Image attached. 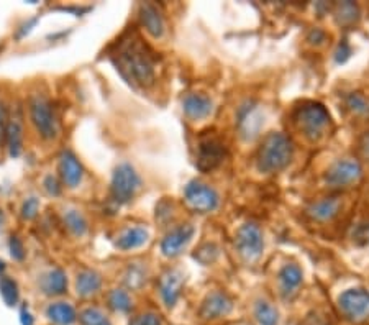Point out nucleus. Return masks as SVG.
I'll return each mask as SVG.
<instances>
[{
  "instance_id": "nucleus-1",
  "label": "nucleus",
  "mask_w": 369,
  "mask_h": 325,
  "mask_svg": "<svg viewBox=\"0 0 369 325\" xmlns=\"http://www.w3.org/2000/svg\"><path fill=\"white\" fill-rule=\"evenodd\" d=\"M115 68L135 88H150L156 79V56L137 32L118 38L110 53Z\"/></svg>"
},
{
  "instance_id": "nucleus-2",
  "label": "nucleus",
  "mask_w": 369,
  "mask_h": 325,
  "mask_svg": "<svg viewBox=\"0 0 369 325\" xmlns=\"http://www.w3.org/2000/svg\"><path fill=\"white\" fill-rule=\"evenodd\" d=\"M294 155L292 140L284 133L271 132L258 148L256 162L263 173H277L289 165Z\"/></svg>"
},
{
  "instance_id": "nucleus-3",
  "label": "nucleus",
  "mask_w": 369,
  "mask_h": 325,
  "mask_svg": "<svg viewBox=\"0 0 369 325\" xmlns=\"http://www.w3.org/2000/svg\"><path fill=\"white\" fill-rule=\"evenodd\" d=\"M292 120L295 127L309 138V140H319L323 137L330 123V113L325 105L314 100H305L300 105H297L292 112Z\"/></svg>"
},
{
  "instance_id": "nucleus-4",
  "label": "nucleus",
  "mask_w": 369,
  "mask_h": 325,
  "mask_svg": "<svg viewBox=\"0 0 369 325\" xmlns=\"http://www.w3.org/2000/svg\"><path fill=\"white\" fill-rule=\"evenodd\" d=\"M28 113L43 140H55L60 133V123L50 97L41 92H33L28 97Z\"/></svg>"
},
{
  "instance_id": "nucleus-5",
  "label": "nucleus",
  "mask_w": 369,
  "mask_h": 325,
  "mask_svg": "<svg viewBox=\"0 0 369 325\" xmlns=\"http://www.w3.org/2000/svg\"><path fill=\"white\" fill-rule=\"evenodd\" d=\"M141 188V179L130 162H120L112 174L110 183V194L112 199L120 204H128L135 199Z\"/></svg>"
},
{
  "instance_id": "nucleus-6",
  "label": "nucleus",
  "mask_w": 369,
  "mask_h": 325,
  "mask_svg": "<svg viewBox=\"0 0 369 325\" xmlns=\"http://www.w3.org/2000/svg\"><path fill=\"white\" fill-rule=\"evenodd\" d=\"M340 314L349 322H363L369 317V291L348 289L338 298Z\"/></svg>"
},
{
  "instance_id": "nucleus-7",
  "label": "nucleus",
  "mask_w": 369,
  "mask_h": 325,
  "mask_svg": "<svg viewBox=\"0 0 369 325\" xmlns=\"http://www.w3.org/2000/svg\"><path fill=\"white\" fill-rule=\"evenodd\" d=\"M184 199L186 204L189 205V209H193L194 212L199 214L212 212L220 204L217 191L210 188L209 184L200 183V181H190V183L186 186Z\"/></svg>"
},
{
  "instance_id": "nucleus-8",
  "label": "nucleus",
  "mask_w": 369,
  "mask_h": 325,
  "mask_svg": "<svg viewBox=\"0 0 369 325\" xmlns=\"http://www.w3.org/2000/svg\"><path fill=\"white\" fill-rule=\"evenodd\" d=\"M235 243H237L238 253L246 261L256 260V258L263 253V248H265V240H263L261 228L253 222H248L239 227V230L237 232V238H235Z\"/></svg>"
},
{
  "instance_id": "nucleus-9",
  "label": "nucleus",
  "mask_w": 369,
  "mask_h": 325,
  "mask_svg": "<svg viewBox=\"0 0 369 325\" xmlns=\"http://www.w3.org/2000/svg\"><path fill=\"white\" fill-rule=\"evenodd\" d=\"M225 158V146L222 140L215 135H202L199 140L197 150V168L202 173H209L217 168Z\"/></svg>"
},
{
  "instance_id": "nucleus-10",
  "label": "nucleus",
  "mask_w": 369,
  "mask_h": 325,
  "mask_svg": "<svg viewBox=\"0 0 369 325\" xmlns=\"http://www.w3.org/2000/svg\"><path fill=\"white\" fill-rule=\"evenodd\" d=\"M361 173L363 170L358 161L338 160L328 168L325 181H327L330 188H347V186L358 183L359 178H361Z\"/></svg>"
},
{
  "instance_id": "nucleus-11",
  "label": "nucleus",
  "mask_w": 369,
  "mask_h": 325,
  "mask_svg": "<svg viewBox=\"0 0 369 325\" xmlns=\"http://www.w3.org/2000/svg\"><path fill=\"white\" fill-rule=\"evenodd\" d=\"M23 109L20 104H15L8 111V122L6 130V145L8 148V155L18 158L23 150Z\"/></svg>"
},
{
  "instance_id": "nucleus-12",
  "label": "nucleus",
  "mask_w": 369,
  "mask_h": 325,
  "mask_svg": "<svg viewBox=\"0 0 369 325\" xmlns=\"http://www.w3.org/2000/svg\"><path fill=\"white\" fill-rule=\"evenodd\" d=\"M57 173H60L61 184H64L66 188L76 189L83 183L84 178V168L78 160V156L73 151L64 150L60 155V161H57Z\"/></svg>"
},
{
  "instance_id": "nucleus-13",
  "label": "nucleus",
  "mask_w": 369,
  "mask_h": 325,
  "mask_svg": "<svg viewBox=\"0 0 369 325\" xmlns=\"http://www.w3.org/2000/svg\"><path fill=\"white\" fill-rule=\"evenodd\" d=\"M233 309V300L227 293H222V291H215V293H210L207 298L204 299L202 305L199 309V315L202 320H207V322H212V320H218L225 317L232 312Z\"/></svg>"
},
{
  "instance_id": "nucleus-14",
  "label": "nucleus",
  "mask_w": 369,
  "mask_h": 325,
  "mask_svg": "<svg viewBox=\"0 0 369 325\" xmlns=\"http://www.w3.org/2000/svg\"><path fill=\"white\" fill-rule=\"evenodd\" d=\"M194 237V227L190 223H182V226L172 228L161 242V251L166 258H174L181 255L182 250L189 245Z\"/></svg>"
},
{
  "instance_id": "nucleus-15",
  "label": "nucleus",
  "mask_w": 369,
  "mask_h": 325,
  "mask_svg": "<svg viewBox=\"0 0 369 325\" xmlns=\"http://www.w3.org/2000/svg\"><path fill=\"white\" fill-rule=\"evenodd\" d=\"M263 117L256 104L244 102L238 112V128L244 140H253L260 133Z\"/></svg>"
},
{
  "instance_id": "nucleus-16",
  "label": "nucleus",
  "mask_w": 369,
  "mask_h": 325,
  "mask_svg": "<svg viewBox=\"0 0 369 325\" xmlns=\"http://www.w3.org/2000/svg\"><path fill=\"white\" fill-rule=\"evenodd\" d=\"M182 286H184V275L179 270L172 268L166 270L160 278V296L166 307H174L179 299Z\"/></svg>"
},
{
  "instance_id": "nucleus-17",
  "label": "nucleus",
  "mask_w": 369,
  "mask_h": 325,
  "mask_svg": "<svg viewBox=\"0 0 369 325\" xmlns=\"http://www.w3.org/2000/svg\"><path fill=\"white\" fill-rule=\"evenodd\" d=\"M138 17H140L143 28H145L151 36L161 38L165 35L166 30L165 17H162L161 8L158 7L156 4L151 2L140 4V6H138Z\"/></svg>"
},
{
  "instance_id": "nucleus-18",
  "label": "nucleus",
  "mask_w": 369,
  "mask_h": 325,
  "mask_svg": "<svg viewBox=\"0 0 369 325\" xmlns=\"http://www.w3.org/2000/svg\"><path fill=\"white\" fill-rule=\"evenodd\" d=\"M182 109H184V113L190 120H202L212 113L214 104L205 94L190 92L182 100Z\"/></svg>"
},
{
  "instance_id": "nucleus-19",
  "label": "nucleus",
  "mask_w": 369,
  "mask_h": 325,
  "mask_svg": "<svg viewBox=\"0 0 369 325\" xmlns=\"http://www.w3.org/2000/svg\"><path fill=\"white\" fill-rule=\"evenodd\" d=\"M41 293L50 298H57V296H63L68 291V278L66 273L61 268H53L48 271L46 275H43L40 281Z\"/></svg>"
},
{
  "instance_id": "nucleus-20",
  "label": "nucleus",
  "mask_w": 369,
  "mask_h": 325,
  "mask_svg": "<svg viewBox=\"0 0 369 325\" xmlns=\"http://www.w3.org/2000/svg\"><path fill=\"white\" fill-rule=\"evenodd\" d=\"M100 288H102V276L97 271L89 270V268L79 271L78 278H76V293L78 296L84 299L92 298L99 293Z\"/></svg>"
},
{
  "instance_id": "nucleus-21",
  "label": "nucleus",
  "mask_w": 369,
  "mask_h": 325,
  "mask_svg": "<svg viewBox=\"0 0 369 325\" xmlns=\"http://www.w3.org/2000/svg\"><path fill=\"white\" fill-rule=\"evenodd\" d=\"M340 207H342V202H340L338 198H325L310 204L309 209H307V215L312 217L314 221L327 222L337 217Z\"/></svg>"
},
{
  "instance_id": "nucleus-22",
  "label": "nucleus",
  "mask_w": 369,
  "mask_h": 325,
  "mask_svg": "<svg viewBox=\"0 0 369 325\" xmlns=\"http://www.w3.org/2000/svg\"><path fill=\"white\" fill-rule=\"evenodd\" d=\"M46 317L55 325H73L78 320V312H76L74 305L57 300V303H51L48 305Z\"/></svg>"
},
{
  "instance_id": "nucleus-23",
  "label": "nucleus",
  "mask_w": 369,
  "mask_h": 325,
  "mask_svg": "<svg viewBox=\"0 0 369 325\" xmlns=\"http://www.w3.org/2000/svg\"><path fill=\"white\" fill-rule=\"evenodd\" d=\"M302 283V270L294 263L286 265L279 273V286L281 293L284 294V298H291L297 293L299 286Z\"/></svg>"
},
{
  "instance_id": "nucleus-24",
  "label": "nucleus",
  "mask_w": 369,
  "mask_h": 325,
  "mask_svg": "<svg viewBox=\"0 0 369 325\" xmlns=\"http://www.w3.org/2000/svg\"><path fill=\"white\" fill-rule=\"evenodd\" d=\"M148 233L146 228L143 227H130L125 228L122 233H120L117 242H115V247L120 248V250H133V248H138L141 245H145L148 242Z\"/></svg>"
},
{
  "instance_id": "nucleus-25",
  "label": "nucleus",
  "mask_w": 369,
  "mask_h": 325,
  "mask_svg": "<svg viewBox=\"0 0 369 325\" xmlns=\"http://www.w3.org/2000/svg\"><path fill=\"white\" fill-rule=\"evenodd\" d=\"M63 222H64V227L68 228L74 237H83L88 233V228H89L88 221H85V217L79 212V210H76V209L66 210V212L63 214Z\"/></svg>"
},
{
  "instance_id": "nucleus-26",
  "label": "nucleus",
  "mask_w": 369,
  "mask_h": 325,
  "mask_svg": "<svg viewBox=\"0 0 369 325\" xmlns=\"http://www.w3.org/2000/svg\"><path fill=\"white\" fill-rule=\"evenodd\" d=\"M109 307L113 310V312L118 314H130L133 310V300L130 298V294L123 289H112L109 293L107 298Z\"/></svg>"
},
{
  "instance_id": "nucleus-27",
  "label": "nucleus",
  "mask_w": 369,
  "mask_h": 325,
  "mask_svg": "<svg viewBox=\"0 0 369 325\" xmlns=\"http://www.w3.org/2000/svg\"><path fill=\"white\" fill-rule=\"evenodd\" d=\"M253 315L258 325H277V320H279L277 309L267 300H258L253 309Z\"/></svg>"
},
{
  "instance_id": "nucleus-28",
  "label": "nucleus",
  "mask_w": 369,
  "mask_h": 325,
  "mask_svg": "<svg viewBox=\"0 0 369 325\" xmlns=\"http://www.w3.org/2000/svg\"><path fill=\"white\" fill-rule=\"evenodd\" d=\"M0 296H2L4 303H6L8 307L17 305L18 298H20L17 281L8 278V276H0Z\"/></svg>"
},
{
  "instance_id": "nucleus-29",
  "label": "nucleus",
  "mask_w": 369,
  "mask_h": 325,
  "mask_svg": "<svg viewBox=\"0 0 369 325\" xmlns=\"http://www.w3.org/2000/svg\"><path fill=\"white\" fill-rule=\"evenodd\" d=\"M81 325H112L110 319L97 307H85L78 315Z\"/></svg>"
},
{
  "instance_id": "nucleus-30",
  "label": "nucleus",
  "mask_w": 369,
  "mask_h": 325,
  "mask_svg": "<svg viewBox=\"0 0 369 325\" xmlns=\"http://www.w3.org/2000/svg\"><path fill=\"white\" fill-rule=\"evenodd\" d=\"M359 18L358 6L353 2H342L337 6V22L340 25H353Z\"/></svg>"
},
{
  "instance_id": "nucleus-31",
  "label": "nucleus",
  "mask_w": 369,
  "mask_h": 325,
  "mask_svg": "<svg viewBox=\"0 0 369 325\" xmlns=\"http://www.w3.org/2000/svg\"><path fill=\"white\" fill-rule=\"evenodd\" d=\"M146 283V270L140 265H130L125 273V284L130 289H140Z\"/></svg>"
},
{
  "instance_id": "nucleus-32",
  "label": "nucleus",
  "mask_w": 369,
  "mask_h": 325,
  "mask_svg": "<svg viewBox=\"0 0 369 325\" xmlns=\"http://www.w3.org/2000/svg\"><path fill=\"white\" fill-rule=\"evenodd\" d=\"M217 255H218L217 247L212 245V243H205V245L200 247L199 250H195L194 258L202 263V265H210V263L217 258Z\"/></svg>"
},
{
  "instance_id": "nucleus-33",
  "label": "nucleus",
  "mask_w": 369,
  "mask_h": 325,
  "mask_svg": "<svg viewBox=\"0 0 369 325\" xmlns=\"http://www.w3.org/2000/svg\"><path fill=\"white\" fill-rule=\"evenodd\" d=\"M347 105L354 113H361V116H364V113H369V104L368 100L363 97L361 94L358 92H353L349 94L347 97Z\"/></svg>"
},
{
  "instance_id": "nucleus-34",
  "label": "nucleus",
  "mask_w": 369,
  "mask_h": 325,
  "mask_svg": "<svg viewBox=\"0 0 369 325\" xmlns=\"http://www.w3.org/2000/svg\"><path fill=\"white\" fill-rule=\"evenodd\" d=\"M38 212H40V200L36 198H28L23 200L20 215L23 221H33L36 217Z\"/></svg>"
},
{
  "instance_id": "nucleus-35",
  "label": "nucleus",
  "mask_w": 369,
  "mask_h": 325,
  "mask_svg": "<svg viewBox=\"0 0 369 325\" xmlns=\"http://www.w3.org/2000/svg\"><path fill=\"white\" fill-rule=\"evenodd\" d=\"M128 325H162V319L156 312H143L132 317Z\"/></svg>"
},
{
  "instance_id": "nucleus-36",
  "label": "nucleus",
  "mask_w": 369,
  "mask_h": 325,
  "mask_svg": "<svg viewBox=\"0 0 369 325\" xmlns=\"http://www.w3.org/2000/svg\"><path fill=\"white\" fill-rule=\"evenodd\" d=\"M8 250H11V255L13 260H17V261L25 260V255H27L25 247H23V242L17 235H12L11 238H8Z\"/></svg>"
},
{
  "instance_id": "nucleus-37",
  "label": "nucleus",
  "mask_w": 369,
  "mask_h": 325,
  "mask_svg": "<svg viewBox=\"0 0 369 325\" xmlns=\"http://www.w3.org/2000/svg\"><path fill=\"white\" fill-rule=\"evenodd\" d=\"M43 188L53 198H57V195L61 194V181L56 178V176L53 174H48L45 179H43Z\"/></svg>"
},
{
  "instance_id": "nucleus-38",
  "label": "nucleus",
  "mask_w": 369,
  "mask_h": 325,
  "mask_svg": "<svg viewBox=\"0 0 369 325\" xmlns=\"http://www.w3.org/2000/svg\"><path fill=\"white\" fill-rule=\"evenodd\" d=\"M7 122H8V109L6 102L0 99V148L6 143V130H7Z\"/></svg>"
},
{
  "instance_id": "nucleus-39",
  "label": "nucleus",
  "mask_w": 369,
  "mask_h": 325,
  "mask_svg": "<svg viewBox=\"0 0 369 325\" xmlns=\"http://www.w3.org/2000/svg\"><path fill=\"white\" fill-rule=\"evenodd\" d=\"M353 240L358 245H369V223H359L353 230Z\"/></svg>"
},
{
  "instance_id": "nucleus-40",
  "label": "nucleus",
  "mask_w": 369,
  "mask_h": 325,
  "mask_svg": "<svg viewBox=\"0 0 369 325\" xmlns=\"http://www.w3.org/2000/svg\"><path fill=\"white\" fill-rule=\"evenodd\" d=\"M358 148H359V153H361V156L364 158V160L369 161V132L364 133V135L359 138Z\"/></svg>"
},
{
  "instance_id": "nucleus-41",
  "label": "nucleus",
  "mask_w": 369,
  "mask_h": 325,
  "mask_svg": "<svg viewBox=\"0 0 369 325\" xmlns=\"http://www.w3.org/2000/svg\"><path fill=\"white\" fill-rule=\"evenodd\" d=\"M349 55H351V50H349L348 43L343 41L337 51V61L338 63H344V61L349 58Z\"/></svg>"
},
{
  "instance_id": "nucleus-42",
  "label": "nucleus",
  "mask_w": 369,
  "mask_h": 325,
  "mask_svg": "<svg viewBox=\"0 0 369 325\" xmlns=\"http://www.w3.org/2000/svg\"><path fill=\"white\" fill-rule=\"evenodd\" d=\"M36 22H38V18H32V20H28L27 23H23V25L20 27V30H18V33H17V40H20V38L28 35V33L32 32V28L36 25Z\"/></svg>"
},
{
  "instance_id": "nucleus-43",
  "label": "nucleus",
  "mask_w": 369,
  "mask_h": 325,
  "mask_svg": "<svg viewBox=\"0 0 369 325\" xmlns=\"http://www.w3.org/2000/svg\"><path fill=\"white\" fill-rule=\"evenodd\" d=\"M20 322H22V325H33L35 324V319H33V315L30 314V310H28L27 305H22V309H20Z\"/></svg>"
},
{
  "instance_id": "nucleus-44",
  "label": "nucleus",
  "mask_w": 369,
  "mask_h": 325,
  "mask_svg": "<svg viewBox=\"0 0 369 325\" xmlns=\"http://www.w3.org/2000/svg\"><path fill=\"white\" fill-rule=\"evenodd\" d=\"M325 40V33L322 30H319V28H315L312 30V33L309 35V41L312 43H322Z\"/></svg>"
},
{
  "instance_id": "nucleus-45",
  "label": "nucleus",
  "mask_w": 369,
  "mask_h": 325,
  "mask_svg": "<svg viewBox=\"0 0 369 325\" xmlns=\"http://www.w3.org/2000/svg\"><path fill=\"white\" fill-rule=\"evenodd\" d=\"M4 223H6V212H4L2 207H0V227H2Z\"/></svg>"
},
{
  "instance_id": "nucleus-46",
  "label": "nucleus",
  "mask_w": 369,
  "mask_h": 325,
  "mask_svg": "<svg viewBox=\"0 0 369 325\" xmlns=\"http://www.w3.org/2000/svg\"><path fill=\"white\" fill-rule=\"evenodd\" d=\"M6 271V261L0 260V273H4Z\"/></svg>"
}]
</instances>
